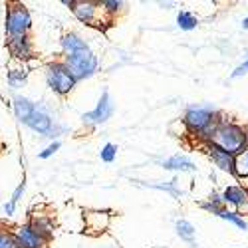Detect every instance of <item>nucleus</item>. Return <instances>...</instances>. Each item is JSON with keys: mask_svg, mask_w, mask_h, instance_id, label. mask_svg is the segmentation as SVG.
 Instances as JSON below:
<instances>
[{"mask_svg": "<svg viewBox=\"0 0 248 248\" xmlns=\"http://www.w3.org/2000/svg\"><path fill=\"white\" fill-rule=\"evenodd\" d=\"M113 111H115V103H113L109 92L103 90L101 92V97L97 101V106H95V109L81 115V121H84L86 125H101V123H106L108 119H111Z\"/></svg>", "mask_w": 248, "mask_h": 248, "instance_id": "nucleus-7", "label": "nucleus"}, {"mask_svg": "<svg viewBox=\"0 0 248 248\" xmlns=\"http://www.w3.org/2000/svg\"><path fill=\"white\" fill-rule=\"evenodd\" d=\"M209 145L218 147L220 151L234 157L248 147V133L242 127L234 125V123L220 121L215 127L213 135L209 137Z\"/></svg>", "mask_w": 248, "mask_h": 248, "instance_id": "nucleus-1", "label": "nucleus"}, {"mask_svg": "<svg viewBox=\"0 0 248 248\" xmlns=\"http://www.w3.org/2000/svg\"><path fill=\"white\" fill-rule=\"evenodd\" d=\"M115 157H117V145L115 143H106V145L101 147V151H99V159L103 163H113Z\"/></svg>", "mask_w": 248, "mask_h": 248, "instance_id": "nucleus-22", "label": "nucleus"}, {"mask_svg": "<svg viewBox=\"0 0 248 248\" xmlns=\"http://www.w3.org/2000/svg\"><path fill=\"white\" fill-rule=\"evenodd\" d=\"M197 24H199V20H197V16H195L193 12H189V10H181V12L177 14V26H179L181 30H185V32L195 30Z\"/></svg>", "mask_w": 248, "mask_h": 248, "instance_id": "nucleus-18", "label": "nucleus"}, {"mask_svg": "<svg viewBox=\"0 0 248 248\" xmlns=\"http://www.w3.org/2000/svg\"><path fill=\"white\" fill-rule=\"evenodd\" d=\"M242 28H244V30H248V18H244V20H242Z\"/></svg>", "mask_w": 248, "mask_h": 248, "instance_id": "nucleus-29", "label": "nucleus"}, {"mask_svg": "<svg viewBox=\"0 0 248 248\" xmlns=\"http://www.w3.org/2000/svg\"><path fill=\"white\" fill-rule=\"evenodd\" d=\"M8 50L18 60H28L32 56V42H30L28 36L14 38V40H8Z\"/></svg>", "mask_w": 248, "mask_h": 248, "instance_id": "nucleus-12", "label": "nucleus"}, {"mask_svg": "<svg viewBox=\"0 0 248 248\" xmlns=\"http://www.w3.org/2000/svg\"><path fill=\"white\" fill-rule=\"evenodd\" d=\"M60 44H62V52H64V56L74 54V52H79V50H84V48H90L86 40L81 38V36H78V34H74V32H68V34L62 36Z\"/></svg>", "mask_w": 248, "mask_h": 248, "instance_id": "nucleus-13", "label": "nucleus"}, {"mask_svg": "<svg viewBox=\"0 0 248 248\" xmlns=\"http://www.w3.org/2000/svg\"><path fill=\"white\" fill-rule=\"evenodd\" d=\"M244 74H248V60L244 62V64H240V66L231 74V78L234 79V78H240V76H244Z\"/></svg>", "mask_w": 248, "mask_h": 248, "instance_id": "nucleus-28", "label": "nucleus"}, {"mask_svg": "<svg viewBox=\"0 0 248 248\" xmlns=\"http://www.w3.org/2000/svg\"><path fill=\"white\" fill-rule=\"evenodd\" d=\"M46 84L54 93L68 95L76 88L78 81L72 78V74L64 66V62H52V64L46 66Z\"/></svg>", "mask_w": 248, "mask_h": 248, "instance_id": "nucleus-4", "label": "nucleus"}, {"mask_svg": "<svg viewBox=\"0 0 248 248\" xmlns=\"http://www.w3.org/2000/svg\"><path fill=\"white\" fill-rule=\"evenodd\" d=\"M147 187H151V189H159V191H167V193H171L173 197H179V195H181V191H177L173 185H147Z\"/></svg>", "mask_w": 248, "mask_h": 248, "instance_id": "nucleus-27", "label": "nucleus"}, {"mask_svg": "<svg viewBox=\"0 0 248 248\" xmlns=\"http://www.w3.org/2000/svg\"><path fill=\"white\" fill-rule=\"evenodd\" d=\"M163 167L167 169V171H185V173H191L195 171V163L189 161L187 157H181V155H175L171 159H165L163 161Z\"/></svg>", "mask_w": 248, "mask_h": 248, "instance_id": "nucleus-14", "label": "nucleus"}, {"mask_svg": "<svg viewBox=\"0 0 248 248\" xmlns=\"http://www.w3.org/2000/svg\"><path fill=\"white\" fill-rule=\"evenodd\" d=\"M99 6H103V10H108V12H117L123 6V2H119V0H103Z\"/></svg>", "mask_w": 248, "mask_h": 248, "instance_id": "nucleus-26", "label": "nucleus"}, {"mask_svg": "<svg viewBox=\"0 0 248 248\" xmlns=\"http://www.w3.org/2000/svg\"><path fill=\"white\" fill-rule=\"evenodd\" d=\"M183 123L191 133L209 141V137L213 135V131L220 123V119H217V111L211 108H191L187 113H185Z\"/></svg>", "mask_w": 248, "mask_h": 248, "instance_id": "nucleus-2", "label": "nucleus"}, {"mask_svg": "<svg viewBox=\"0 0 248 248\" xmlns=\"http://www.w3.org/2000/svg\"><path fill=\"white\" fill-rule=\"evenodd\" d=\"M62 62H64V66L68 68V72L72 74V78L76 81L92 78L97 72V68H99V60L92 52V48H84L79 52L68 54V56H64V60H62Z\"/></svg>", "mask_w": 248, "mask_h": 248, "instance_id": "nucleus-3", "label": "nucleus"}, {"mask_svg": "<svg viewBox=\"0 0 248 248\" xmlns=\"http://www.w3.org/2000/svg\"><path fill=\"white\" fill-rule=\"evenodd\" d=\"M0 248H18V246H16V240H14V236H12V232L0 231Z\"/></svg>", "mask_w": 248, "mask_h": 248, "instance_id": "nucleus-23", "label": "nucleus"}, {"mask_svg": "<svg viewBox=\"0 0 248 248\" xmlns=\"http://www.w3.org/2000/svg\"><path fill=\"white\" fill-rule=\"evenodd\" d=\"M26 78H28V72L22 68V70H10L8 72V86L12 90H18L26 84Z\"/></svg>", "mask_w": 248, "mask_h": 248, "instance_id": "nucleus-20", "label": "nucleus"}, {"mask_svg": "<svg viewBox=\"0 0 248 248\" xmlns=\"http://www.w3.org/2000/svg\"><path fill=\"white\" fill-rule=\"evenodd\" d=\"M14 113H16V117H18V121H26L28 119V115L32 113V109H34V101H30V99H26V97H22V95H16L14 97Z\"/></svg>", "mask_w": 248, "mask_h": 248, "instance_id": "nucleus-16", "label": "nucleus"}, {"mask_svg": "<svg viewBox=\"0 0 248 248\" xmlns=\"http://www.w3.org/2000/svg\"><path fill=\"white\" fill-rule=\"evenodd\" d=\"M177 234L183 238V240H187L193 244L195 240V226L189 222V220H177ZM195 246V244H193Z\"/></svg>", "mask_w": 248, "mask_h": 248, "instance_id": "nucleus-19", "label": "nucleus"}, {"mask_svg": "<svg viewBox=\"0 0 248 248\" xmlns=\"http://www.w3.org/2000/svg\"><path fill=\"white\" fill-rule=\"evenodd\" d=\"M222 202L234 204L238 209H248V189L240 187V185H231L222 193Z\"/></svg>", "mask_w": 248, "mask_h": 248, "instance_id": "nucleus-9", "label": "nucleus"}, {"mask_svg": "<svg viewBox=\"0 0 248 248\" xmlns=\"http://www.w3.org/2000/svg\"><path fill=\"white\" fill-rule=\"evenodd\" d=\"M72 12H74V16L79 20V22H84V24H93V22H95V16H97V12H99V8H97V4H93V2H76V0H74Z\"/></svg>", "mask_w": 248, "mask_h": 248, "instance_id": "nucleus-10", "label": "nucleus"}, {"mask_svg": "<svg viewBox=\"0 0 248 248\" xmlns=\"http://www.w3.org/2000/svg\"><path fill=\"white\" fill-rule=\"evenodd\" d=\"M32 28V18L24 4H12L6 12V36L8 40L24 38Z\"/></svg>", "mask_w": 248, "mask_h": 248, "instance_id": "nucleus-5", "label": "nucleus"}, {"mask_svg": "<svg viewBox=\"0 0 248 248\" xmlns=\"http://www.w3.org/2000/svg\"><path fill=\"white\" fill-rule=\"evenodd\" d=\"M218 217L224 218V220H229V222H232L234 226H238V229H242V231H248V222L240 217V213H232V211L222 209V213H220Z\"/></svg>", "mask_w": 248, "mask_h": 248, "instance_id": "nucleus-21", "label": "nucleus"}, {"mask_svg": "<svg viewBox=\"0 0 248 248\" xmlns=\"http://www.w3.org/2000/svg\"><path fill=\"white\" fill-rule=\"evenodd\" d=\"M24 125H28L32 131L42 133V135H46V137H56V135H58L52 115L46 111L44 106H38V103H34V109H32V113L28 115V119L24 121Z\"/></svg>", "mask_w": 248, "mask_h": 248, "instance_id": "nucleus-6", "label": "nucleus"}, {"mask_svg": "<svg viewBox=\"0 0 248 248\" xmlns=\"http://www.w3.org/2000/svg\"><path fill=\"white\" fill-rule=\"evenodd\" d=\"M12 236L18 248H46L48 244V240L44 236H40L30 224H20L18 229H14Z\"/></svg>", "mask_w": 248, "mask_h": 248, "instance_id": "nucleus-8", "label": "nucleus"}, {"mask_svg": "<svg viewBox=\"0 0 248 248\" xmlns=\"http://www.w3.org/2000/svg\"><path fill=\"white\" fill-rule=\"evenodd\" d=\"M58 149H60V141H54L52 145H48L44 151H40V153H38V157H40V159H50Z\"/></svg>", "mask_w": 248, "mask_h": 248, "instance_id": "nucleus-25", "label": "nucleus"}, {"mask_svg": "<svg viewBox=\"0 0 248 248\" xmlns=\"http://www.w3.org/2000/svg\"><path fill=\"white\" fill-rule=\"evenodd\" d=\"M232 175L236 179H248V147L244 151H240L238 155H234Z\"/></svg>", "mask_w": 248, "mask_h": 248, "instance_id": "nucleus-17", "label": "nucleus"}, {"mask_svg": "<svg viewBox=\"0 0 248 248\" xmlns=\"http://www.w3.org/2000/svg\"><path fill=\"white\" fill-rule=\"evenodd\" d=\"M206 153H209L211 161L217 165L220 171H226V173H232V163H234V157L220 151L218 147H213V145H206Z\"/></svg>", "mask_w": 248, "mask_h": 248, "instance_id": "nucleus-11", "label": "nucleus"}, {"mask_svg": "<svg viewBox=\"0 0 248 248\" xmlns=\"http://www.w3.org/2000/svg\"><path fill=\"white\" fill-rule=\"evenodd\" d=\"M32 229L40 234V236H44L48 242H50V238H52V234H54V222L48 218V217H36V218H32V222H28Z\"/></svg>", "mask_w": 248, "mask_h": 248, "instance_id": "nucleus-15", "label": "nucleus"}, {"mask_svg": "<svg viewBox=\"0 0 248 248\" xmlns=\"http://www.w3.org/2000/svg\"><path fill=\"white\" fill-rule=\"evenodd\" d=\"M24 191H26V183H24V179H22V183H20L18 185V187L14 189V193H12V197H10V204L14 206V209H16V204L20 202V199H22V195H24Z\"/></svg>", "mask_w": 248, "mask_h": 248, "instance_id": "nucleus-24", "label": "nucleus"}]
</instances>
